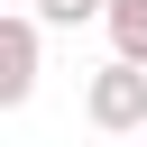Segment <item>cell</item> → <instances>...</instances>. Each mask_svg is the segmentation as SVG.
I'll use <instances>...</instances> for the list:
<instances>
[{
  "instance_id": "cell-1",
  "label": "cell",
  "mask_w": 147,
  "mask_h": 147,
  "mask_svg": "<svg viewBox=\"0 0 147 147\" xmlns=\"http://www.w3.org/2000/svg\"><path fill=\"white\" fill-rule=\"evenodd\" d=\"M83 119H92L101 138H147V64L110 55V64L83 83Z\"/></svg>"
},
{
  "instance_id": "cell-2",
  "label": "cell",
  "mask_w": 147,
  "mask_h": 147,
  "mask_svg": "<svg viewBox=\"0 0 147 147\" xmlns=\"http://www.w3.org/2000/svg\"><path fill=\"white\" fill-rule=\"evenodd\" d=\"M37 55H46L37 9H28V18L0 9V110H28V101H37Z\"/></svg>"
},
{
  "instance_id": "cell-3",
  "label": "cell",
  "mask_w": 147,
  "mask_h": 147,
  "mask_svg": "<svg viewBox=\"0 0 147 147\" xmlns=\"http://www.w3.org/2000/svg\"><path fill=\"white\" fill-rule=\"evenodd\" d=\"M101 28H110V55L147 64V0H101Z\"/></svg>"
},
{
  "instance_id": "cell-4",
  "label": "cell",
  "mask_w": 147,
  "mask_h": 147,
  "mask_svg": "<svg viewBox=\"0 0 147 147\" xmlns=\"http://www.w3.org/2000/svg\"><path fill=\"white\" fill-rule=\"evenodd\" d=\"M101 0H37V28H92Z\"/></svg>"
}]
</instances>
